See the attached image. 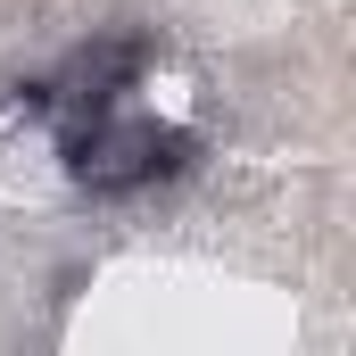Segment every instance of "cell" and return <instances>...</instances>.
I'll use <instances>...</instances> for the list:
<instances>
[{
    "mask_svg": "<svg viewBox=\"0 0 356 356\" xmlns=\"http://www.w3.org/2000/svg\"><path fill=\"white\" fill-rule=\"evenodd\" d=\"M50 149H58V166H67V182H75L83 199H133V191H149V182H166V175L191 166V133L158 124V116L133 108V99L83 116V124L58 133Z\"/></svg>",
    "mask_w": 356,
    "mask_h": 356,
    "instance_id": "cell-1",
    "label": "cell"
}]
</instances>
